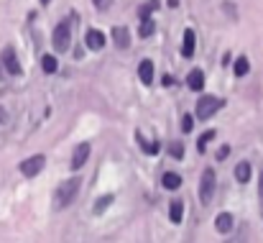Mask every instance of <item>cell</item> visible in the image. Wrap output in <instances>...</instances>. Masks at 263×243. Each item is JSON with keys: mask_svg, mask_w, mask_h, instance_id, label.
I'll return each mask as SVG.
<instances>
[{"mask_svg": "<svg viewBox=\"0 0 263 243\" xmlns=\"http://www.w3.org/2000/svg\"><path fill=\"white\" fill-rule=\"evenodd\" d=\"M79 182L77 177L74 179H66V182H62L59 187H56V192H54V207L56 210H64V207H69L72 202H74V197L79 195Z\"/></svg>", "mask_w": 263, "mask_h": 243, "instance_id": "6da1fadb", "label": "cell"}, {"mask_svg": "<svg viewBox=\"0 0 263 243\" xmlns=\"http://www.w3.org/2000/svg\"><path fill=\"white\" fill-rule=\"evenodd\" d=\"M72 41V21H62L59 26L54 28V49L56 51H66Z\"/></svg>", "mask_w": 263, "mask_h": 243, "instance_id": "7a4b0ae2", "label": "cell"}, {"mask_svg": "<svg viewBox=\"0 0 263 243\" xmlns=\"http://www.w3.org/2000/svg\"><path fill=\"white\" fill-rule=\"evenodd\" d=\"M220 108H222V100H217V97H212V95H204L202 100L197 103V120H207V118H212Z\"/></svg>", "mask_w": 263, "mask_h": 243, "instance_id": "3957f363", "label": "cell"}, {"mask_svg": "<svg viewBox=\"0 0 263 243\" xmlns=\"http://www.w3.org/2000/svg\"><path fill=\"white\" fill-rule=\"evenodd\" d=\"M215 184H217L215 172H212V169H204V172H202V182H199V197H202V202H204V205H210V202H212Z\"/></svg>", "mask_w": 263, "mask_h": 243, "instance_id": "277c9868", "label": "cell"}, {"mask_svg": "<svg viewBox=\"0 0 263 243\" xmlns=\"http://www.w3.org/2000/svg\"><path fill=\"white\" fill-rule=\"evenodd\" d=\"M44 164H46V159L39 154V156H31V159H26L23 164H21V172H23V177H36L44 169Z\"/></svg>", "mask_w": 263, "mask_h": 243, "instance_id": "5b68a950", "label": "cell"}, {"mask_svg": "<svg viewBox=\"0 0 263 243\" xmlns=\"http://www.w3.org/2000/svg\"><path fill=\"white\" fill-rule=\"evenodd\" d=\"M87 156H89V143H77V149L72 154V169H82L87 164Z\"/></svg>", "mask_w": 263, "mask_h": 243, "instance_id": "8992f818", "label": "cell"}, {"mask_svg": "<svg viewBox=\"0 0 263 243\" xmlns=\"http://www.w3.org/2000/svg\"><path fill=\"white\" fill-rule=\"evenodd\" d=\"M112 41H115L118 49H128V44H131V31L125 28V26H115V28H112Z\"/></svg>", "mask_w": 263, "mask_h": 243, "instance_id": "52a82bcc", "label": "cell"}, {"mask_svg": "<svg viewBox=\"0 0 263 243\" xmlns=\"http://www.w3.org/2000/svg\"><path fill=\"white\" fill-rule=\"evenodd\" d=\"M3 64H5V69L10 74H21V64H18V57H16L13 49H5L3 51Z\"/></svg>", "mask_w": 263, "mask_h": 243, "instance_id": "ba28073f", "label": "cell"}, {"mask_svg": "<svg viewBox=\"0 0 263 243\" xmlns=\"http://www.w3.org/2000/svg\"><path fill=\"white\" fill-rule=\"evenodd\" d=\"M87 46L92 51H100L102 46H105V36H102V31H87Z\"/></svg>", "mask_w": 263, "mask_h": 243, "instance_id": "9c48e42d", "label": "cell"}, {"mask_svg": "<svg viewBox=\"0 0 263 243\" xmlns=\"http://www.w3.org/2000/svg\"><path fill=\"white\" fill-rule=\"evenodd\" d=\"M194 44H197V36H194L192 28H187V31H184V44H181V54H184L187 59L194 54Z\"/></svg>", "mask_w": 263, "mask_h": 243, "instance_id": "30bf717a", "label": "cell"}, {"mask_svg": "<svg viewBox=\"0 0 263 243\" xmlns=\"http://www.w3.org/2000/svg\"><path fill=\"white\" fill-rule=\"evenodd\" d=\"M215 228L220 230V233H230L233 230V215L230 213H220L215 220Z\"/></svg>", "mask_w": 263, "mask_h": 243, "instance_id": "8fae6325", "label": "cell"}, {"mask_svg": "<svg viewBox=\"0 0 263 243\" xmlns=\"http://www.w3.org/2000/svg\"><path fill=\"white\" fill-rule=\"evenodd\" d=\"M187 85H189V90H202V87H204V74H202V69H192L189 77H187Z\"/></svg>", "mask_w": 263, "mask_h": 243, "instance_id": "7c38bea8", "label": "cell"}, {"mask_svg": "<svg viewBox=\"0 0 263 243\" xmlns=\"http://www.w3.org/2000/svg\"><path fill=\"white\" fill-rule=\"evenodd\" d=\"M138 74H141V82L143 85H151L153 82V62H141V67H138Z\"/></svg>", "mask_w": 263, "mask_h": 243, "instance_id": "4fadbf2b", "label": "cell"}, {"mask_svg": "<svg viewBox=\"0 0 263 243\" xmlns=\"http://www.w3.org/2000/svg\"><path fill=\"white\" fill-rule=\"evenodd\" d=\"M161 184L166 187V190H179V187H181V177L176 172H166L164 179H161Z\"/></svg>", "mask_w": 263, "mask_h": 243, "instance_id": "5bb4252c", "label": "cell"}, {"mask_svg": "<svg viewBox=\"0 0 263 243\" xmlns=\"http://www.w3.org/2000/svg\"><path fill=\"white\" fill-rule=\"evenodd\" d=\"M169 218H171V223H181V218H184V205H181L179 200L171 202V207H169Z\"/></svg>", "mask_w": 263, "mask_h": 243, "instance_id": "9a60e30c", "label": "cell"}, {"mask_svg": "<svg viewBox=\"0 0 263 243\" xmlns=\"http://www.w3.org/2000/svg\"><path fill=\"white\" fill-rule=\"evenodd\" d=\"M135 138L141 141V149H143L146 154H158V141H146L141 131H138V133H135Z\"/></svg>", "mask_w": 263, "mask_h": 243, "instance_id": "2e32d148", "label": "cell"}, {"mask_svg": "<svg viewBox=\"0 0 263 243\" xmlns=\"http://www.w3.org/2000/svg\"><path fill=\"white\" fill-rule=\"evenodd\" d=\"M235 177H238V182L240 184H245L250 179V164L243 161V164H238V169H235Z\"/></svg>", "mask_w": 263, "mask_h": 243, "instance_id": "e0dca14e", "label": "cell"}, {"mask_svg": "<svg viewBox=\"0 0 263 243\" xmlns=\"http://www.w3.org/2000/svg\"><path fill=\"white\" fill-rule=\"evenodd\" d=\"M143 23H141V28H138V34L146 39V36H151L153 31H156V23H153V18H141Z\"/></svg>", "mask_w": 263, "mask_h": 243, "instance_id": "ac0fdd59", "label": "cell"}, {"mask_svg": "<svg viewBox=\"0 0 263 243\" xmlns=\"http://www.w3.org/2000/svg\"><path fill=\"white\" fill-rule=\"evenodd\" d=\"M41 67H44V72H56V67H59V62H56V57H51V54H46V57L41 59Z\"/></svg>", "mask_w": 263, "mask_h": 243, "instance_id": "d6986e66", "label": "cell"}, {"mask_svg": "<svg viewBox=\"0 0 263 243\" xmlns=\"http://www.w3.org/2000/svg\"><path fill=\"white\" fill-rule=\"evenodd\" d=\"M110 202H112V195H105V197H100V200L95 202V213H97V215H100V213H105Z\"/></svg>", "mask_w": 263, "mask_h": 243, "instance_id": "ffe728a7", "label": "cell"}, {"mask_svg": "<svg viewBox=\"0 0 263 243\" xmlns=\"http://www.w3.org/2000/svg\"><path fill=\"white\" fill-rule=\"evenodd\" d=\"M248 69H250L248 59H245V57H240V59L235 62V74H238V77H243V74H248Z\"/></svg>", "mask_w": 263, "mask_h": 243, "instance_id": "44dd1931", "label": "cell"}, {"mask_svg": "<svg viewBox=\"0 0 263 243\" xmlns=\"http://www.w3.org/2000/svg\"><path fill=\"white\" fill-rule=\"evenodd\" d=\"M212 138H215V131H207V133H202L199 141H197V149L204 151V149H207V141H212Z\"/></svg>", "mask_w": 263, "mask_h": 243, "instance_id": "7402d4cb", "label": "cell"}, {"mask_svg": "<svg viewBox=\"0 0 263 243\" xmlns=\"http://www.w3.org/2000/svg\"><path fill=\"white\" fill-rule=\"evenodd\" d=\"M192 128H194V118H192V115H184V118H181V131H184V133H189Z\"/></svg>", "mask_w": 263, "mask_h": 243, "instance_id": "603a6c76", "label": "cell"}, {"mask_svg": "<svg viewBox=\"0 0 263 243\" xmlns=\"http://www.w3.org/2000/svg\"><path fill=\"white\" fill-rule=\"evenodd\" d=\"M169 151H171V156H176V159H179V156H184V146H181V143H171V149H169Z\"/></svg>", "mask_w": 263, "mask_h": 243, "instance_id": "cb8c5ba5", "label": "cell"}, {"mask_svg": "<svg viewBox=\"0 0 263 243\" xmlns=\"http://www.w3.org/2000/svg\"><path fill=\"white\" fill-rule=\"evenodd\" d=\"M110 3H112V0H92V5H95L97 10H105V8H110Z\"/></svg>", "mask_w": 263, "mask_h": 243, "instance_id": "d4e9b609", "label": "cell"}, {"mask_svg": "<svg viewBox=\"0 0 263 243\" xmlns=\"http://www.w3.org/2000/svg\"><path fill=\"white\" fill-rule=\"evenodd\" d=\"M258 190H261V205H263V174H261V184H258Z\"/></svg>", "mask_w": 263, "mask_h": 243, "instance_id": "484cf974", "label": "cell"}, {"mask_svg": "<svg viewBox=\"0 0 263 243\" xmlns=\"http://www.w3.org/2000/svg\"><path fill=\"white\" fill-rule=\"evenodd\" d=\"M179 5V0H169V8H176Z\"/></svg>", "mask_w": 263, "mask_h": 243, "instance_id": "4316f807", "label": "cell"}, {"mask_svg": "<svg viewBox=\"0 0 263 243\" xmlns=\"http://www.w3.org/2000/svg\"><path fill=\"white\" fill-rule=\"evenodd\" d=\"M41 3H49V0H41Z\"/></svg>", "mask_w": 263, "mask_h": 243, "instance_id": "83f0119b", "label": "cell"}]
</instances>
